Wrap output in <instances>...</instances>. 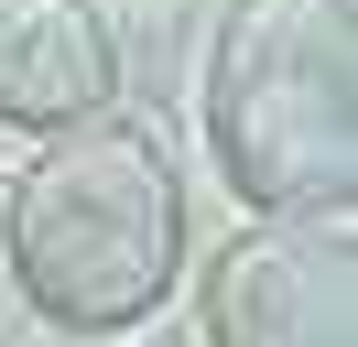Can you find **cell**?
Masks as SVG:
<instances>
[{"label": "cell", "instance_id": "2", "mask_svg": "<svg viewBox=\"0 0 358 347\" xmlns=\"http://www.w3.org/2000/svg\"><path fill=\"white\" fill-rule=\"evenodd\" d=\"M206 130L239 206L304 217L358 195V11L348 0H239L206 65Z\"/></svg>", "mask_w": 358, "mask_h": 347}, {"label": "cell", "instance_id": "3", "mask_svg": "<svg viewBox=\"0 0 358 347\" xmlns=\"http://www.w3.org/2000/svg\"><path fill=\"white\" fill-rule=\"evenodd\" d=\"M206 337L217 347H358V228L348 206L261 217L206 271Z\"/></svg>", "mask_w": 358, "mask_h": 347}, {"label": "cell", "instance_id": "4", "mask_svg": "<svg viewBox=\"0 0 358 347\" xmlns=\"http://www.w3.org/2000/svg\"><path fill=\"white\" fill-rule=\"evenodd\" d=\"M120 87L109 22L87 0H0V120L11 130H76Z\"/></svg>", "mask_w": 358, "mask_h": 347}, {"label": "cell", "instance_id": "1", "mask_svg": "<svg viewBox=\"0 0 358 347\" xmlns=\"http://www.w3.org/2000/svg\"><path fill=\"white\" fill-rule=\"evenodd\" d=\"M0 250H11V282L33 293V315H55L66 337H120V325L163 315L185 271V185L152 130L76 120L22 163Z\"/></svg>", "mask_w": 358, "mask_h": 347}]
</instances>
